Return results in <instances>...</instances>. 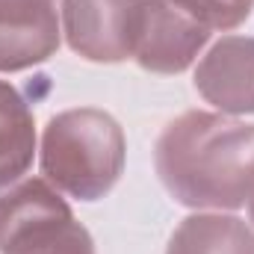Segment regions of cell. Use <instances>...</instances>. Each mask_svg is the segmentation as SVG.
I'll list each match as a JSON object with an SVG mask.
<instances>
[{
    "label": "cell",
    "instance_id": "1",
    "mask_svg": "<svg viewBox=\"0 0 254 254\" xmlns=\"http://www.w3.org/2000/svg\"><path fill=\"white\" fill-rule=\"evenodd\" d=\"M169 192L192 207H240L254 184V125L190 113L157 145Z\"/></svg>",
    "mask_w": 254,
    "mask_h": 254
},
{
    "label": "cell",
    "instance_id": "2",
    "mask_svg": "<svg viewBox=\"0 0 254 254\" xmlns=\"http://www.w3.org/2000/svg\"><path fill=\"white\" fill-rule=\"evenodd\" d=\"M125 139L119 125L95 110H74L51 119L42 169L48 181L80 201H95L119 181Z\"/></svg>",
    "mask_w": 254,
    "mask_h": 254
},
{
    "label": "cell",
    "instance_id": "3",
    "mask_svg": "<svg viewBox=\"0 0 254 254\" xmlns=\"http://www.w3.org/2000/svg\"><path fill=\"white\" fill-rule=\"evenodd\" d=\"M0 254H92V240L60 195L27 181L0 195Z\"/></svg>",
    "mask_w": 254,
    "mask_h": 254
},
{
    "label": "cell",
    "instance_id": "4",
    "mask_svg": "<svg viewBox=\"0 0 254 254\" xmlns=\"http://www.w3.org/2000/svg\"><path fill=\"white\" fill-rule=\"evenodd\" d=\"M145 0H65V30L77 54L98 63L133 57Z\"/></svg>",
    "mask_w": 254,
    "mask_h": 254
},
{
    "label": "cell",
    "instance_id": "5",
    "mask_svg": "<svg viewBox=\"0 0 254 254\" xmlns=\"http://www.w3.org/2000/svg\"><path fill=\"white\" fill-rule=\"evenodd\" d=\"M207 42V27L192 21L172 0H145L133 57L148 71H184Z\"/></svg>",
    "mask_w": 254,
    "mask_h": 254
},
{
    "label": "cell",
    "instance_id": "6",
    "mask_svg": "<svg viewBox=\"0 0 254 254\" xmlns=\"http://www.w3.org/2000/svg\"><path fill=\"white\" fill-rule=\"evenodd\" d=\"M57 42L51 0H0V71L48 60Z\"/></svg>",
    "mask_w": 254,
    "mask_h": 254
},
{
    "label": "cell",
    "instance_id": "7",
    "mask_svg": "<svg viewBox=\"0 0 254 254\" xmlns=\"http://www.w3.org/2000/svg\"><path fill=\"white\" fill-rule=\"evenodd\" d=\"M195 86L222 110L254 113V42L228 39L198 68Z\"/></svg>",
    "mask_w": 254,
    "mask_h": 254
},
{
    "label": "cell",
    "instance_id": "8",
    "mask_svg": "<svg viewBox=\"0 0 254 254\" xmlns=\"http://www.w3.org/2000/svg\"><path fill=\"white\" fill-rule=\"evenodd\" d=\"M33 160V116L18 92L0 83V190L21 178Z\"/></svg>",
    "mask_w": 254,
    "mask_h": 254
},
{
    "label": "cell",
    "instance_id": "9",
    "mask_svg": "<svg viewBox=\"0 0 254 254\" xmlns=\"http://www.w3.org/2000/svg\"><path fill=\"white\" fill-rule=\"evenodd\" d=\"M169 254H254V237L240 219L195 216L172 237Z\"/></svg>",
    "mask_w": 254,
    "mask_h": 254
},
{
    "label": "cell",
    "instance_id": "10",
    "mask_svg": "<svg viewBox=\"0 0 254 254\" xmlns=\"http://www.w3.org/2000/svg\"><path fill=\"white\" fill-rule=\"evenodd\" d=\"M181 12L198 21L207 30H231L249 18L252 0H172Z\"/></svg>",
    "mask_w": 254,
    "mask_h": 254
},
{
    "label": "cell",
    "instance_id": "11",
    "mask_svg": "<svg viewBox=\"0 0 254 254\" xmlns=\"http://www.w3.org/2000/svg\"><path fill=\"white\" fill-rule=\"evenodd\" d=\"M249 195H252V222H254V184H252V192Z\"/></svg>",
    "mask_w": 254,
    "mask_h": 254
}]
</instances>
